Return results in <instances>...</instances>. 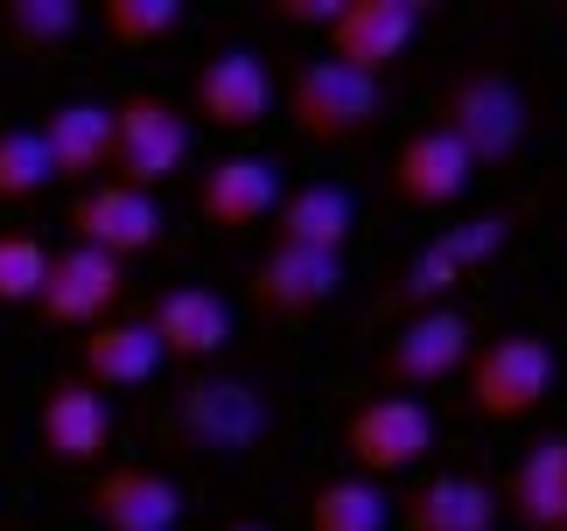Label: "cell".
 I'll return each instance as SVG.
<instances>
[{
    "mask_svg": "<svg viewBox=\"0 0 567 531\" xmlns=\"http://www.w3.org/2000/svg\"><path fill=\"white\" fill-rule=\"evenodd\" d=\"M0 531H8V511H0Z\"/></svg>",
    "mask_w": 567,
    "mask_h": 531,
    "instance_id": "cell-32",
    "label": "cell"
},
{
    "mask_svg": "<svg viewBox=\"0 0 567 531\" xmlns=\"http://www.w3.org/2000/svg\"><path fill=\"white\" fill-rule=\"evenodd\" d=\"M225 531H267V524H225Z\"/></svg>",
    "mask_w": 567,
    "mask_h": 531,
    "instance_id": "cell-31",
    "label": "cell"
},
{
    "mask_svg": "<svg viewBox=\"0 0 567 531\" xmlns=\"http://www.w3.org/2000/svg\"><path fill=\"white\" fill-rule=\"evenodd\" d=\"M505 518L518 531H560L567 524V434L533 440L505 476Z\"/></svg>",
    "mask_w": 567,
    "mask_h": 531,
    "instance_id": "cell-19",
    "label": "cell"
},
{
    "mask_svg": "<svg viewBox=\"0 0 567 531\" xmlns=\"http://www.w3.org/2000/svg\"><path fill=\"white\" fill-rule=\"evenodd\" d=\"M505 238H512V210H491V217H470V225L442 231V252L463 266V273H476V266H491L505 252Z\"/></svg>",
    "mask_w": 567,
    "mask_h": 531,
    "instance_id": "cell-29",
    "label": "cell"
},
{
    "mask_svg": "<svg viewBox=\"0 0 567 531\" xmlns=\"http://www.w3.org/2000/svg\"><path fill=\"white\" fill-rule=\"evenodd\" d=\"M392 518H400V531H497V490L476 476L442 469L406 503H392Z\"/></svg>",
    "mask_w": 567,
    "mask_h": 531,
    "instance_id": "cell-20",
    "label": "cell"
},
{
    "mask_svg": "<svg viewBox=\"0 0 567 531\" xmlns=\"http://www.w3.org/2000/svg\"><path fill=\"white\" fill-rule=\"evenodd\" d=\"M560 531H567V524H560Z\"/></svg>",
    "mask_w": 567,
    "mask_h": 531,
    "instance_id": "cell-33",
    "label": "cell"
},
{
    "mask_svg": "<svg viewBox=\"0 0 567 531\" xmlns=\"http://www.w3.org/2000/svg\"><path fill=\"white\" fill-rule=\"evenodd\" d=\"M42 154H50L56 183H78V189L105 183V168H113V105H92V98L56 105L50 126H42Z\"/></svg>",
    "mask_w": 567,
    "mask_h": 531,
    "instance_id": "cell-17",
    "label": "cell"
},
{
    "mask_svg": "<svg viewBox=\"0 0 567 531\" xmlns=\"http://www.w3.org/2000/svg\"><path fill=\"white\" fill-rule=\"evenodd\" d=\"M189 162V119L155 92H134L113 105V183L155 196Z\"/></svg>",
    "mask_w": 567,
    "mask_h": 531,
    "instance_id": "cell-5",
    "label": "cell"
},
{
    "mask_svg": "<svg viewBox=\"0 0 567 531\" xmlns=\"http://www.w3.org/2000/svg\"><path fill=\"white\" fill-rule=\"evenodd\" d=\"M42 266H50V246L29 231H0V308H29L42 287Z\"/></svg>",
    "mask_w": 567,
    "mask_h": 531,
    "instance_id": "cell-28",
    "label": "cell"
},
{
    "mask_svg": "<svg viewBox=\"0 0 567 531\" xmlns=\"http://www.w3.org/2000/svg\"><path fill=\"white\" fill-rule=\"evenodd\" d=\"M84 511L99 518V531H176V524H183V490H176L162 469L120 461V469L92 476Z\"/></svg>",
    "mask_w": 567,
    "mask_h": 531,
    "instance_id": "cell-13",
    "label": "cell"
},
{
    "mask_svg": "<svg viewBox=\"0 0 567 531\" xmlns=\"http://www.w3.org/2000/svg\"><path fill=\"white\" fill-rule=\"evenodd\" d=\"M71 231H78V246H92V252L126 266V259L162 246V204L141 196V189H126V183H92V189H78V204H71Z\"/></svg>",
    "mask_w": 567,
    "mask_h": 531,
    "instance_id": "cell-11",
    "label": "cell"
},
{
    "mask_svg": "<svg viewBox=\"0 0 567 531\" xmlns=\"http://www.w3.org/2000/svg\"><path fill=\"white\" fill-rule=\"evenodd\" d=\"M470 183H476L470 154L455 147L442 126L406 133L400 154H392V196H400V204H413V210H449V204H463Z\"/></svg>",
    "mask_w": 567,
    "mask_h": 531,
    "instance_id": "cell-16",
    "label": "cell"
},
{
    "mask_svg": "<svg viewBox=\"0 0 567 531\" xmlns=\"http://www.w3.org/2000/svg\"><path fill=\"white\" fill-rule=\"evenodd\" d=\"M50 154H42V133L35 126H8L0 133V204H35L50 189Z\"/></svg>",
    "mask_w": 567,
    "mask_h": 531,
    "instance_id": "cell-26",
    "label": "cell"
},
{
    "mask_svg": "<svg viewBox=\"0 0 567 531\" xmlns=\"http://www.w3.org/2000/svg\"><path fill=\"white\" fill-rule=\"evenodd\" d=\"M463 280H470V273L442 252V238H434V246H421V252L406 259V273L392 280V294H385L379 308H392V315H427V308H449V294H455Z\"/></svg>",
    "mask_w": 567,
    "mask_h": 531,
    "instance_id": "cell-24",
    "label": "cell"
},
{
    "mask_svg": "<svg viewBox=\"0 0 567 531\" xmlns=\"http://www.w3.org/2000/svg\"><path fill=\"white\" fill-rule=\"evenodd\" d=\"M343 0H274V21H288V29H330Z\"/></svg>",
    "mask_w": 567,
    "mask_h": 531,
    "instance_id": "cell-30",
    "label": "cell"
},
{
    "mask_svg": "<svg viewBox=\"0 0 567 531\" xmlns=\"http://www.w3.org/2000/svg\"><path fill=\"white\" fill-rule=\"evenodd\" d=\"M183 29V0H105V35L120 50H155Z\"/></svg>",
    "mask_w": 567,
    "mask_h": 531,
    "instance_id": "cell-27",
    "label": "cell"
},
{
    "mask_svg": "<svg viewBox=\"0 0 567 531\" xmlns=\"http://www.w3.org/2000/svg\"><path fill=\"white\" fill-rule=\"evenodd\" d=\"M322 35H330V56L343 71L385 77V63H400L406 42L421 35V0H343Z\"/></svg>",
    "mask_w": 567,
    "mask_h": 531,
    "instance_id": "cell-12",
    "label": "cell"
},
{
    "mask_svg": "<svg viewBox=\"0 0 567 531\" xmlns=\"http://www.w3.org/2000/svg\"><path fill=\"white\" fill-rule=\"evenodd\" d=\"M470 315L463 308H427V315H406L400 322V336L385 343V357H379V378L392 392H427V385H442L455 378V371L470 364Z\"/></svg>",
    "mask_w": 567,
    "mask_h": 531,
    "instance_id": "cell-9",
    "label": "cell"
},
{
    "mask_svg": "<svg viewBox=\"0 0 567 531\" xmlns=\"http://www.w3.org/2000/svg\"><path fill=\"white\" fill-rule=\"evenodd\" d=\"M35 448L56 461V469H92L113 448V406H105L99 385H84L78 371H56L42 385L35 406Z\"/></svg>",
    "mask_w": 567,
    "mask_h": 531,
    "instance_id": "cell-8",
    "label": "cell"
},
{
    "mask_svg": "<svg viewBox=\"0 0 567 531\" xmlns=\"http://www.w3.org/2000/svg\"><path fill=\"white\" fill-rule=\"evenodd\" d=\"M126 294V266L105 259L92 246H63L50 252V266H42V287H35V315L50 329H99L113 322V301Z\"/></svg>",
    "mask_w": 567,
    "mask_h": 531,
    "instance_id": "cell-7",
    "label": "cell"
},
{
    "mask_svg": "<svg viewBox=\"0 0 567 531\" xmlns=\"http://www.w3.org/2000/svg\"><path fill=\"white\" fill-rule=\"evenodd\" d=\"M280 105H288V126L316 147H351L379 126V105H385V84L364 77V71H343L337 56H316V63H295L288 84H280Z\"/></svg>",
    "mask_w": 567,
    "mask_h": 531,
    "instance_id": "cell-1",
    "label": "cell"
},
{
    "mask_svg": "<svg viewBox=\"0 0 567 531\" xmlns=\"http://www.w3.org/2000/svg\"><path fill=\"white\" fill-rule=\"evenodd\" d=\"M309 531H392V503L379 482L364 476H337L309 490Z\"/></svg>",
    "mask_w": 567,
    "mask_h": 531,
    "instance_id": "cell-23",
    "label": "cell"
},
{
    "mask_svg": "<svg viewBox=\"0 0 567 531\" xmlns=\"http://www.w3.org/2000/svg\"><path fill=\"white\" fill-rule=\"evenodd\" d=\"M343 294V252H301V246H274L252 266L246 301L267 322H309Z\"/></svg>",
    "mask_w": 567,
    "mask_h": 531,
    "instance_id": "cell-10",
    "label": "cell"
},
{
    "mask_svg": "<svg viewBox=\"0 0 567 531\" xmlns=\"http://www.w3.org/2000/svg\"><path fill=\"white\" fill-rule=\"evenodd\" d=\"M343 455L358 461V476H400L421 455H434V413L406 392H379L343 419Z\"/></svg>",
    "mask_w": 567,
    "mask_h": 531,
    "instance_id": "cell-6",
    "label": "cell"
},
{
    "mask_svg": "<svg viewBox=\"0 0 567 531\" xmlns=\"http://www.w3.org/2000/svg\"><path fill=\"white\" fill-rule=\"evenodd\" d=\"M147 336L162 343V357L204 364L231 343V308L217 301L210 287H168V294L147 308Z\"/></svg>",
    "mask_w": 567,
    "mask_h": 531,
    "instance_id": "cell-18",
    "label": "cell"
},
{
    "mask_svg": "<svg viewBox=\"0 0 567 531\" xmlns=\"http://www.w3.org/2000/svg\"><path fill=\"white\" fill-rule=\"evenodd\" d=\"M274 113V71L252 50H217L196 71V119H210L217 133H246Z\"/></svg>",
    "mask_w": 567,
    "mask_h": 531,
    "instance_id": "cell-15",
    "label": "cell"
},
{
    "mask_svg": "<svg viewBox=\"0 0 567 531\" xmlns=\"http://www.w3.org/2000/svg\"><path fill=\"white\" fill-rule=\"evenodd\" d=\"M78 21H84L78 0H0V35L29 56H50L56 42H71Z\"/></svg>",
    "mask_w": 567,
    "mask_h": 531,
    "instance_id": "cell-25",
    "label": "cell"
},
{
    "mask_svg": "<svg viewBox=\"0 0 567 531\" xmlns=\"http://www.w3.org/2000/svg\"><path fill=\"white\" fill-rule=\"evenodd\" d=\"M267 398L246 378H189L176 392V440L204 461H246L267 440Z\"/></svg>",
    "mask_w": 567,
    "mask_h": 531,
    "instance_id": "cell-3",
    "label": "cell"
},
{
    "mask_svg": "<svg viewBox=\"0 0 567 531\" xmlns=\"http://www.w3.org/2000/svg\"><path fill=\"white\" fill-rule=\"evenodd\" d=\"M442 133L470 154V168H505L533 133V105L497 63H476L442 92Z\"/></svg>",
    "mask_w": 567,
    "mask_h": 531,
    "instance_id": "cell-2",
    "label": "cell"
},
{
    "mask_svg": "<svg viewBox=\"0 0 567 531\" xmlns=\"http://www.w3.org/2000/svg\"><path fill=\"white\" fill-rule=\"evenodd\" d=\"M162 371V343L147 336V322H99L78 343V378L99 392H134Z\"/></svg>",
    "mask_w": 567,
    "mask_h": 531,
    "instance_id": "cell-21",
    "label": "cell"
},
{
    "mask_svg": "<svg viewBox=\"0 0 567 531\" xmlns=\"http://www.w3.org/2000/svg\"><path fill=\"white\" fill-rule=\"evenodd\" d=\"M358 225V204L337 183H301L280 189L274 210V246H301V252H343V238Z\"/></svg>",
    "mask_w": 567,
    "mask_h": 531,
    "instance_id": "cell-22",
    "label": "cell"
},
{
    "mask_svg": "<svg viewBox=\"0 0 567 531\" xmlns=\"http://www.w3.org/2000/svg\"><path fill=\"white\" fill-rule=\"evenodd\" d=\"M280 210V168L259 154H231L196 175V217L210 231H252Z\"/></svg>",
    "mask_w": 567,
    "mask_h": 531,
    "instance_id": "cell-14",
    "label": "cell"
},
{
    "mask_svg": "<svg viewBox=\"0 0 567 531\" xmlns=\"http://www.w3.org/2000/svg\"><path fill=\"white\" fill-rule=\"evenodd\" d=\"M463 371H470V413L476 419H533L539 406H547L554 378H560L554 343L526 336V329H512V336L470 350Z\"/></svg>",
    "mask_w": 567,
    "mask_h": 531,
    "instance_id": "cell-4",
    "label": "cell"
}]
</instances>
